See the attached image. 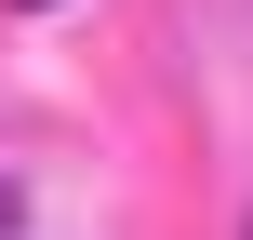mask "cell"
Wrapping results in <instances>:
<instances>
[{
	"label": "cell",
	"mask_w": 253,
	"mask_h": 240,
	"mask_svg": "<svg viewBox=\"0 0 253 240\" xmlns=\"http://www.w3.org/2000/svg\"><path fill=\"white\" fill-rule=\"evenodd\" d=\"M240 240H253V227H240Z\"/></svg>",
	"instance_id": "cell-1"
}]
</instances>
